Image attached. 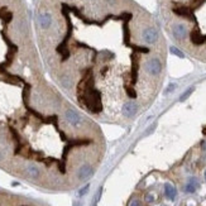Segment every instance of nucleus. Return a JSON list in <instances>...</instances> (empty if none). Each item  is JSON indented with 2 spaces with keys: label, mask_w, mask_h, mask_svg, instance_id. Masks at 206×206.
Here are the masks:
<instances>
[{
  "label": "nucleus",
  "mask_w": 206,
  "mask_h": 206,
  "mask_svg": "<svg viewBox=\"0 0 206 206\" xmlns=\"http://www.w3.org/2000/svg\"><path fill=\"white\" fill-rule=\"evenodd\" d=\"M146 70L152 76H158L162 71V62L158 57H151L146 62Z\"/></svg>",
  "instance_id": "obj_1"
},
{
  "label": "nucleus",
  "mask_w": 206,
  "mask_h": 206,
  "mask_svg": "<svg viewBox=\"0 0 206 206\" xmlns=\"http://www.w3.org/2000/svg\"><path fill=\"white\" fill-rule=\"evenodd\" d=\"M94 175V168L89 164V163H84L79 169H77V173H76V178L79 182H84L86 180H89L90 177H92Z\"/></svg>",
  "instance_id": "obj_2"
},
{
  "label": "nucleus",
  "mask_w": 206,
  "mask_h": 206,
  "mask_svg": "<svg viewBox=\"0 0 206 206\" xmlns=\"http://www.w3.org/2000/svg\"><path fill=\"white\" fill-rule=\"evenodd\" d=\"M136 110H138V105H136L135 102H133V101H128V102H125V104L123 105V108H121L123 115L126 116V118L133 116V115L136 113Z\"/></svg>",
  "instance_id": "obj_3"
},
{
  "label": "nucleus",
  "mask_w": 206,
  "mask_h": 206,
  "mask_svg": "<svg viewBox=\"0 0 206 206\" xmlns=\"http://www.w3.org/2000/svg\"><path fill=\"white\" fill-rule=\"evenodd\" d=\"M164 195L169 200H175V197L177 195V191H176V188L171 185V183H166L164 185Z\"/></svg>",
  "instance_id": "obj_4"
},
{
  "label": "nucleus",
  "mask_w": 206,
  "mask_h": 206,
  "mask_svg": "<svg viewBox=\"0 0 206 206\" xmlns=\"http://www.w3.org/2000/svg\"><path fill=\"white\" fill-rule=\"evenodd\" d=\"M197 188H198V182L196 178H191L188 181V183L186 185V192H188V193H193Z\"/></svg>",
  "instance_id": "obj_5"
},
{
  "label": "nucleus",
  "mask_w": 206,
  "mask_h": 206,
  "mask_svg": "<svg viewBox=\"0 0 206 206\" xmlns=\"http://www.w3.org/2000/svg\"><path fill=\"white\" fill-rule=\"evenodd\" d=\"M193 91H195V87H193V86H192V87H190L188 90H186V91H185V92L181 95V97H180V101H186V100H187V97H188V96H190V95H191Z\"/></svg>",
  "instance_id": "obj_6"
},
{
  "label": "nucleus",
  "mask_w": 206,
  "mask_h": 206,
  "mask_svg": "<svg viewBox=\"0 0 206 206\" xmlns=\"http://www.w3.org/2000/svg\"><path fill=\"white\" fill-rule=\"evenodd\" d=\"M169 52H171V53H173V54H175V56H177V57H180V58H183V57H185L183 52H182V51H180L177 47H171V48H169Z\"/></svg>",
  "instance_id": "obj_7"
},
{
  "label": "nucleus",
  "mask_w": 206,
  "mask_h": 206,
  "mask_svg": "<svg viewBox=\"0 0 206 206\" xmlns=\"http://www.w3.org/2000/svg\"><path fill=\"white\" fill-rule=\"evenodd\" d=\"M7 195H3V193H0V206H4V202L7 201ZM17 206H32V205H28V203H19Z\"/></svg>",
  "instance_id": "obj_8"
},
{
  "label": "nucleus",
  "mask_w": 206,
  "mask_h": 206,
  "mask_svg": "<svg viewBox=\"0 0 206 206\" xmlns=\"http://www.w3.org/2000/svg\"><path fill=\"white\" fill-rule=\"evenodd\" d=\"M175 89H176V84H169V85H168V87L164 90V94H169V92H172Z\"/></svg>",
  "instance_id": "obj_9"
},
{
  "label": "nucleus",
  "mask_w": 206,
  "mask_h": 206,
  "mask_svg": "<svg viewBox=\"0 0 206 206\" xmlns=\"http://www.w3.org/2000/svg\"><path fill=\"white\" fill-rule=\"evenodd\" d=\"M89 187H90V185H89V183H87L86 186H84V187L80 190V192H79V196H84V195H85V193L89 191Z\"/></svg>",
  "instance_id": "obj_10"
},
{
  "label": "nucleus",
  "mask_w": 206,
  "mask_h": 206,
  "mask_svg": "<svg viewBox=\"0 0 206 206\" xmlns=\"http://www.w3.org/2000/svg\"><path fill=\"white\" fill-rule=\"evenodd\" d=\"M146 201H147V202H149V203H151V202H153V201H154V196H153L152 193H148V195L146 196Z\"/></svg>",
  "instance_id": "obj_11"
},
{
  "label": "nucleus",
  "mask_w": 206,
  "mask_h": 206,
  "mask_svg": "<svg viewBox=\"0 0 206 206\" xmlns=\"http://www.w3.org/2000/svg\"><path fill=\"white\" fill-rule=\"evenodd\" d=\"M129 206H139V201L134 198V200H131V202L129 203Z\"/></svg>",
  "instance_id": "obj_12"
},
{
  "label": "nucleus",
  "mask_w": 206,
  "mask_h": 206,
  "mask_svg": "<svg viewBox=\"0 0 206 206\" xmlns=\"http://www.w3.org/2000/svg\"><path fill=\"white\" fill-rule=\"evenodd\" d=\"M205 180H206V171H205Z\"/></svg>",
  "instance_id": "obj_13"
}]
</instances>
